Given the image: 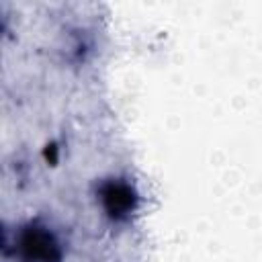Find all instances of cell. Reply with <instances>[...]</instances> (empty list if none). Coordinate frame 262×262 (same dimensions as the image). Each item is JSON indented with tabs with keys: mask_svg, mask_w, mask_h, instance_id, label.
Masks as SVG:
<instances>
[{
	"mask_svg": "<svg viewBox=\"0 0 262 262\" xmlns=\"http://www.w3.org/2000/svg\"><path fill=\"white\" fill-rule=\"evenodd\" d=\"M131 190L125 186V184H111L106 190H104V201L111 205L108 209L115 213H123V211H129L131 209Z\"/></svg>",
	"mask_w": 262,
	"mask_h": 262,
	"instance_id": "6da1fadb",
	"label": "cell"
}]
</instances>
